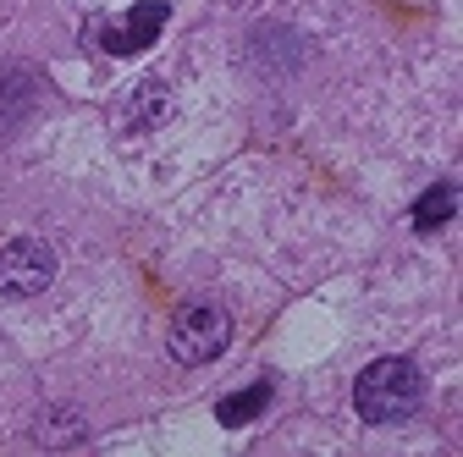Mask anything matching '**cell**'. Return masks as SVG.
<instances>
[{
    "label": "cell",
    "instance_id": "obj_1",
    "mask_svg": "<svg viewBox=\"0 0 463 457\" xmlns=\"http://www.w3.org/2000/svg\"><path fill=\"white\" fill-rule=\"evenodd\" d=\"M425 403V375L409 359H375L359 380H354V408L370 424H397Z\"/></svg>",
    "mask_w": 463,
    "mask_h": 457
},
{
    "label": "cell",
    "instance_id": "obj_2",
    "mask_svg": "<svg viewBox=\"0 0 463 457\" xmlns=\"http://www.w3.org/2000/svg\"><path fill=\"white\" fill-rule=\"evenodd\" d=\"M226 341H232V320H226V309H215V303H188V309H177V320H171V359L177 364H188V369H199V364H210V359H221L226 353Z\"/></svg>",
    "mask_w": 463,
    "mask_h": 457
},
{
    "label": "cell",
    "instance_id": "obj_3",
    "mask_svg": "<svg viewBox=\"0 0 463 457\" xmlns=\"http://www.w3.org/2000/svg\"><path fill=\"white\" fill-rule=\"evenodd\" d=\"M55 281V254L39 238H12L0 248V293L6 298H39Z\"/></svg>",
    "mask_w": 463,
    "mask_h": 457
},
{
    "label": "cell",
    "instance_id": "obj_4",
    "mask_svg": "<svg viewBox=\"0 0 463 457\" xmlns=\"http://www.w3.org/2000/svg\"><path fill=\"white\" fill-rule=\"evenodd\" d=\"M165 17H171V12L160 6V0H144V6H133L122 23H116L122 33H105L99 44H105L110 55H133V50H149V44H155V33L165 28Z\"/></svg>",
    "mask_w": 463,
    "mask_h": 457
},
{
    "label": "cell",
    "instance_id": "obj_5",
    "mask_svg": "<svg viewBox=\"0 0 463 457\" xmlns=\"http://www.w3.org/2000/svg\"><path fill=\"white\" fill-rule=\"evenodd\" d=\"M165 117H171V89H165L160 78L138 83V89L122 99V127H128V133H149V127H160Z\"/></svg>",
    "mask_w": 463,
    "mask_h": 457
},
{
    "label": "cell",
    "instance_id": "obj_6",
    "mask_svg": "<svg viewBox=\"0 0 463 457\" xmlns=\"http://www.w3.org/2000/svg\"><path fill=\"white\" fill-rule=\"evenodd\" d=\"M265 403H270V386L265 380H254V386H243V391H232V396H221V408H215V419L226 424V430H243L254 414H265Z\"/></svg>",
    "mask_w": 463,
    "mask_h": 457
},
{
    "label": "cell",
    "instance_id": "obj_7",
    "mask_svg": "<svg viewBox=\"0 0 463 457\" xmlns=\"http://www.w3.org/2000/svg\"><path fill=\"white\" fill-rule=\"evenodd\" d=\"M452 204H458V188H452V182L430 188V193L414 204V226H420V232H436L441 220H452Z\"/></svg>",
    "mask_w": 463,
    "mask_h": 457
}]
</instances>
